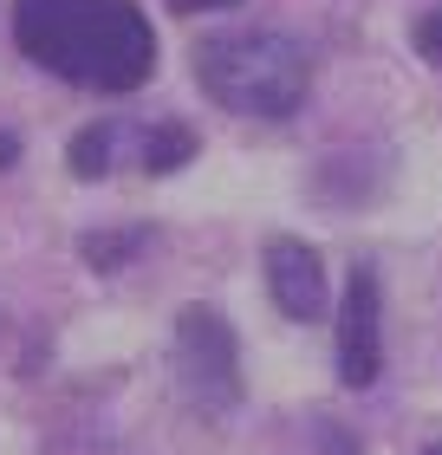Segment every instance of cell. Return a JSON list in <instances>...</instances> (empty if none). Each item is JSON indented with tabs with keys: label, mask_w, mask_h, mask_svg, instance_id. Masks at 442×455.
<instances>
[{
	"label": "cell",
	"mask_w": 442,
	"mask_h": 455,
	"mask_svg": "<svg viewBox=\"0 0 442 455\" xmlns=\"http://www.w3.org/2000/svg\"><path fill=\"white\" fill-rule=\"evenodd\" d=\"M377 364H384V306H377V280L358 267L339 306V378L365 390L377 384Z\"/></svg>",
	"instance_id": "277c9868"
},
{
	"label": "cell",
	"mask_w": 442,
	"mask_h": 455,
	"mask_svg": "<svg viewBox=\"0 0 442 455\" xmlns=\"http://www.w3.org/2000/svg\"><path fill=\"white\" fill-rule=\"evenodd\" d=\"M202 92L215 105L241 117H293L306 105L312 66L286 33H235V39H208L196 52Z\"/></svg>",
	"instance_id": "7a4b0ae2"
},
{
	"label": "cell",
	"mask_w": 442,
	"mask_h": 455,
	"mask_svg": "<svg viewBox=\"0 0 442 455\" xmlns=\"http://www.w3.org/2000/svg\"><path fill=\"white\" fill-rule=\"evenodd\" d=\"M111 143H117V124H92V131H78L72 137V176H104V170H111Z\"/></svg>",
	"instance_id": "52a82bcc"
},
{
	"label": "cell",
	"mask_w": 442,
	"mask_h": 455,
	"mask_svg": "<svg viewBox=\"0 0 442 455\" xmlns=\"http://www.w3.org/2000/svg\"><path fill=\"white\" fill-rule=\"evenodd\" d=\"M267 293L293 325H312L325 313V267L306 241H267Z\"/></svg>",
	"instance_id": "5b68a950"
},
{
	"label": "cell",
	"mask_w": 442,
	"mask_h": 455,
	"mask_svg": "<svg viewBox=\"0 0 442 455\" xmlns=\"http://www.w3.org/2000/svg\"><path fill=\"white\" fill-rule=\"evenodd\" d=\"M410 39H416V52H423L430 66H442V7H430L423 20H416V33H410Z\"/></svg>",
	"instance_id": "9c48e42d"
},
{
	"label": "cell",
	"mask_w": 442,
	"mask_h": 455,
	"mask_svg": "<svg viewBox=\"0 0 442 455\" xmlns=\"http://www.w3.org/2000/svg\"><path fill=\"white\" fill-rule=\"evenodd\" d=\"M319 455H358V443L345 429H319Z\"/></svg>",
	"instance_id": "30bf717a"
},
{
	"label": "cell",
	"mask_w": 442,
	"mask_h": 455,
	"mask_svg": "<svg viewBox=\"0 0 442 455\" xmlns=\"http://www.w3.org/2000/svg\"><path fill=\"white\" fill-rule=\"evenodd\" d=\"M13 39L33 66L92 92H137L157 66V33L131 0H13Z\"/></svg>",
	"instance_id": "6da1fadb"
},
{
	"label": "cell",
	"mask_w": 442,
	"mask_h": 455,
	"mask_svg": "<svg viewBox=\"0 0 442 455\" xmlns=\"http://www.w3.org/2000/svg\"><path fill=\"white\" fill-rule=\"evenodd\" d=\"M176 378L189 390V403L221 417L235 410L241 397V351H235V332L215 306H182L176 319Z\"/></svg>",
	"instance_id": "3957f363"
},
{
	"label": "cell",
	"mask_w": 442,
	"mask_h": 455,
	"mask_svg": "<svg viewBox=\"0 0 442 455\" xmlns=\"http://www.w3.org/2000/svg\"><path fill=\"white\" fill-rule=\"evenodd\" d=\"M13 156H20V137H7V131H0V170H7Z\"/></svg>",
	"instance_id": "7c38bea8"
},
{
	"label": "cell",
	"mask_w": 442,
	"mask_h": 455,
	"mask_svg": "<svg viewBox=\"0 0 442 455\" xmlns=\"http://www.w3.org/2000/svg\"><path fill=\"white\" fill-rule=\"evenodd\" d=\"M189 156H196V131H189V124H157V131L143 137V170H150V176L182 170Z\"/></svg>",
	"instance_id": "8992f818"
},
{
	"label": "cell",
	"mask_w": 442,
	"mask_h": 455,
	"mask_svg": "<svg viewBox=\"0 0 442 455\" xmlns=\"http://www.w3.org/2000/svg\"><path fill=\"white\" fill-rule=\"evenodd\" d=\"M430 455H442V449H430Z\"/></svg>",
	"instance_id": "4fadbf2b"
},
{
	"label": "cell",
	"mask_w": 442,
	"mask_h": 455,
	"mask_svg": "<svg viewBox=\"0 0 442 455\" xmlns=\"http://www.w3.org/2000/svg\"><path fill=\"white\" fill-rule=\"evenodd\" d=\"M137 247H143V235H85V241H78V254H85L98 274H111V267H124Z\"/></svg>",
	"instance_id": "ba28073f"
},
{
	"label": "cell",
	"mask_w": 442,
	"mask_h": 455,
	"mask_svg": "<svg viewBox=\"0 0 442 455\" xmlns=\"http://www.w3.org/2000/svg\"><path fill=\"white\" fill-rule=\"evenodd\" d=\"M176 13H215V7H235V0H170Z\"/></svg>",
	"instance_id": "8fae6325"
}]
</instances>
